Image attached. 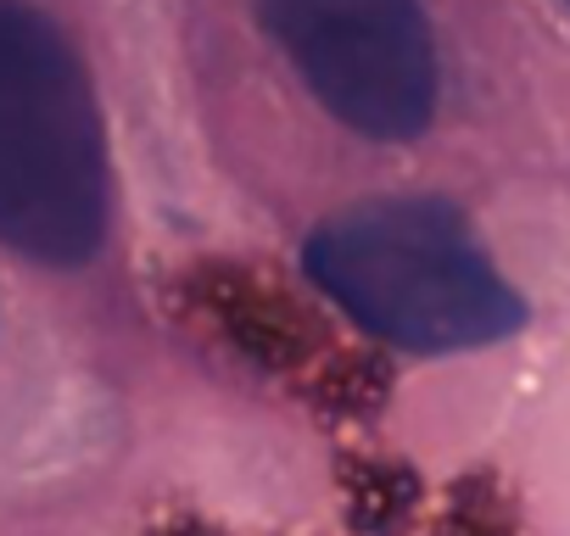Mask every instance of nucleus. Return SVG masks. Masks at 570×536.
Masks as SVG:
<instances>
[{"instance_id":"1","label":"nucleus","mask_w":570,"mask_h":536,"mask_svg":"<svg viewBox=\"0 0 570 536\" xmlns=\"http://www.w3.org/2000/svg\"><path fill=\"white\" fill-rule=\"evenodd\" d=\"M303 275L392 353H475L531 325L525 291L442 196H375L303 240Z\"/></svg>"},{"instance_id":"2","label":"nucleus","mask_w":570,"mask_h":536,"mask_svg":"<svg viewBox=\"0 0 570 536\" xmlns=\"http://www.w3.org/2000/svg\"><path fill=\"white\" fill-rule=\"evenodd\" d=\"M112 162L90 68L29 0H0V240L46 268L107 246Z\"/></svg>"},{"instance_id":"3","label":"nucleus","mask_w":570,"mask_h":536,"mask_svg":"<svg viewBox=\"0 0 570 536\" xmlns=\"http://www.w3.org/2000/svg\"><path fill=\"white\" fill-rule=\"evenodd\" d=\"M163 302L196 341L274 380L325 425H375L397 391L392 353L342 336L331 314L268 262L190 257L168 275Z\"/></svg>"},{"instance_id":"4","label":"nucleus","mask_w":570,"mask_h":536,"mask_svg":"<svg viewBox=\"0 0 570 536\" xmlns=\"http://www.w3.org/2000/svg\"><path fill=\"white\" fill-rule=\"evenodd\" d=\"M303 90L375 146H414L442 112V46L425 0H252Z\"/></svg>"},{"instance_id":"5","label":"nucleus","mask_w":570,"mask_h":536,"mask_svg":"<svg viewBox=\"0 0 570 536\" xmlns=\"http://www.w3.org/2000/svg\"><path fill=\"white\" fill-rule=\"evenodd\" d=\"M331 480L347 536H420L431 486L414 458L386 447H336Z\"/></svg>"},{"instance_id":"6","label":"nucleus","mask_w":570,"mask_h":536,"mask_svg":"<svg viewBox=\"0 0 570 536\" xmlns=\"http://www.w3.org/2000/svg\"><path fill=\"white\" fill-rule=\"evenodd\" d=\"M420 536H525V503L503 469L470 464L442 486L436 508L420 519Z\"/></svg>"},{"instance_id":"7","label":"nucleus","mask_w":570,"mask_h":536,"mask_svg":"<svg viewBox=\"0 0 570 536\" xmlns=\"http://www.w3.org/2000/svg\"><path fill=\"white\" fill-rule=\"evenodd\" d=\"M140 536H229L218 519H207V514H190V508H179V514H163V519H151Z\"/></svg>"},{"instance_id":"8","label":"nucleus","mask_w":570,"mask_h":536,"mask_svg":"<svg viewBox=\"0 0 570 536\" xmlns=\"http://www.w3.org/2000/svg\"><path fill=\"white\" fill-rule=\"evenodd\" d=\"M559 7H564V12H570V0H559Z\"/></svg>"}]
</instances>
